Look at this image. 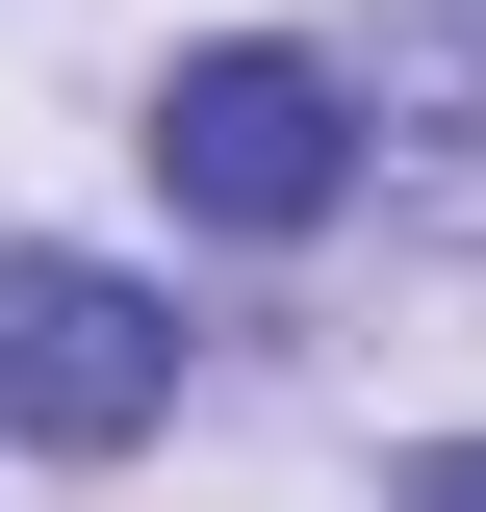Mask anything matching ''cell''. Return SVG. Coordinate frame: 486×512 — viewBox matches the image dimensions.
Segmentation results:
<instances>
[{
	"instance_id": "6da1fadb",
	"label": "cell",
	"mask_w": 486,
	"mask_h": 512,
	"mask_svg": "<svg viewBox=\"0 0 486 512\" xmlns=\"http://www.w3.org/2000/svg\"><path fill=\"white\" fill-rule=\"evenodd\" d=\"M180 410V308L128 256H0V436L26 461H128Z\"/></svg>"
},
{
	"instance_id": "7a4b0ae2",
	"label": "cell",
	"mask_w": 486,
	"mask_h": 512,
	"mask_svg": "<svg viewBox=\"0 0 486 512\" xmlns=\"http://www.w3.org/2000/svg\"><path fill=\"white\" fill-rule=\"evenodd\" d=\"M154 180H180L205 231H333V180H359V128H333V52H282V26L180 52V77H154Z\"/></svg>"
},
{
	"instance_id": "3957f363",
	"label": "cell",
	"mask_w": 486,
	"mask_h": 512,
	"mask_svg": "<svg viewBox=\"0 0 486 512\" xmlns=\"http://www.w3.org/2000/svg\"><path fill=\"white\" fill-rule=\"evenodd\" d=\"M333 128H359V180L435 256H486V0H384V52L333 77Z\"/></svg>"
},
{
	"instance_id": "277c9868",
	"label": "cell",
	"mask_w": 486,
	"mask_h": 512,
	"mask_svg": "<svg viewBox=\"0 0 486 512\" xmlns=\"http://www.w3.org/2000/svg\"><path fill=\"white\" fill-rule=\"evenodd\" d=\"M384 512H486V436H435V461H410V487H384Z\"/></svg>"
}]
</instances>
